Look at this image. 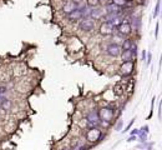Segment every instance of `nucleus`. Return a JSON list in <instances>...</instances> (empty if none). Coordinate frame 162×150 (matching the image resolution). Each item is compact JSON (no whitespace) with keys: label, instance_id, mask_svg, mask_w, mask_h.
Masks as SVG:
<instances>
[{"label":"nucleus","instance_id":"1","mask_svg":"<svg viewBox=\"0 0 162 150\" xmlns=\"http://www.w3.org/2000/svg\"><path fill=\"white\" fill-rule=\"evenodd\" d=\"M100 115V127H109L110 123L114 120L115 116V109L111 106H105L99 110Z\"/></svg>","mask_w":162,"mask_h":150},{"label":"nucleus","instance_id":"2","mask_svg":"<svg viewBox=\"0 0 162 150\" xmlns=\"http://www.w3.org/2000/svg\"><path fill=\"white\" fill-rule=\"evenodd\" d=\"M104 133L101 130V127L99 128H94V129H87L86 132V140L89 143H97L102 139Z\"/></svg>","mask_w":162,"mask_h":150},{"label":"nucleus","instance_id":"3","mask_svg":"<svg viewBox=\"0 0 162 150\" xmlns=\"http://www.w3.org/2000/svg\"><path fill=\"white\" fill-rule=\"evenodd\" d=\"M96 26V23H95V19H92L91 16H87V18H84L79 21V29L84 33H90L95 29Z\"/></svg>","mask_w":162,"mask_h":150},{"label":"nucleus","instance_id":"4","mask_svg":"<svg viewBox=\"0 0 162 150\" xmlns=\"http://www.w3.org/2000/svg\"><path fill=\"white\" fill-rule=\"evenodd\" d=\"M116 33H117L119 35H121L122 38H126V36L131 35V33H132V26H131L130 21H129L127 19H124L122 23L116 28Z\"/></svg>","mask_w":162,"mask_h":150},{"label":"nucleus","instance_id":"5","mask_svg":"<svg viewBox=\"0 0 162 150\" xmlns=\"http://www.w3.org/2000/svg\"><path fill=\"white\" fill-rule=\"evenodd\" d=\"M115 31H116V28H115L111 23L105 21V20H104V21L100 24V26H99V33H100L101 35H104V36L112 35Z\"/></svg>","mask_w":162,"mask_h":150},{"label":"nucleus","instance_id":"6","mask_svg":"<svg viewBox=\"0 0 162 150\" xmlns=\"http://www.w3.org/2000/svg\"><path fill=\"white\" fill-rule=\"evenodd\" d=\"M106 54L109 55V56H111V58H117V56H120L121 55V53H122V48L119 45V44H116V43H110V44H107V46H106Z\"/></svg>","mask_w":162,"mask_h":150},{"label":"nucleus","instance_id":"7","mask_svg":"<svg viewBox=\"0 0 162 150\" xmlns=\"http://www.w3.org/2000/svg\"><path fill=\"white\" fill-rule=\"evenodd\" d=\"M134 70H135V61H125L120 66V74L124 78L130 76L134 73Z\"/></svg>","mask_w":162,"mask_h":150},{"label":"nucleus","instance_id":"8","mask_svg":"<svg viewBox=\"0 0 162 150\" xmlns=\"http://www.w3.org/2000/svg\"><path fill=\"white\" fill-rule=\"evenodd\" d=\"M84 6H85V5H84ZM84 6L81 5L80 8H78L76 10L71 11L70 14H68V15H66V18H68L69 20H71V21H76V20H79V21H80L81 19H84V18H85V14H84Z\"/></svg>","mask_w":162,"mask_h":150},{"label":"nucleus","instance_id":"9","mask_svg":"<svg viewBox=\"0 0 162 150\" xmlns=\"http://www.w3.org/2000/svg\"><path fill=\"white\" fill-rule=\"evenodd\" d=\"M80 6H81L80 3H76L75 0H66L65 4H64V6H63V11H64V14L68 15V14H70L71 11L76 10Z\"/></svg>","mask_w":162,"mask_h":150},{"label":"nucleus","instance_id":"10","mask_svg":"<svg viewBox=\"0 0 162 150\" xmlns=\"http://www.w3.org/2000/svg\"><path fill=\"white\" fill-rule=\"evenodd\" d=\"M105 15H106V10H105V8H92L91 9V18L92 19H95V20H99V19H102V18H105Z\"/></svg>","mask_w":162,"mask_h":150},{"label":"nucleus","instance_id":"11","mask_svg":"<svg viewBox=\"0 0 162 150\" xmlns=\"http://www.w3.org/2000/svg\"><path fill=\"white\" fill-rule=\"evenodd\" d=\"M105 10H106V14H117V13L122 11V8L117 6L114 3H109V4L105 5Z\"/></svg>","mask_w":162,"mask_h":150},{"label":"nucleus","instance_id":"12","mask_svg":"<svg viewBox=\"0 0 162 150\" xmlns=\"http://www.w3.org/2000/svg\"><path fill=\"white\" fill-rule=\"evenodd\" d=\"M121 60H122V63H125V61H135L134 59H135V55H134V53H132V50H122V53H121Z\"/></svg>","mask_w":162,"mask_h":150},{"label":"nucleus","instance_id":"13","mask_svg":"<svg viewBox=\"0 0 162 150\" xmlns=\"http://www.w3.org/2000/svg\"><path fill=\"white\" fill-rule=\"evenodd\" d=\"M0 108L4 109V110H10L11 101L8 98H5V96H0Z\"/></svg>","mask_w":162,"mask_h":150},{"label":"nucleus","instance_id":"14","mask_svg":"<svg viewBox=\"0 0 162 150\" xmlns=\"http://www.w3.org/2000/svg\"><path fill=\"white\" fill-rule=\"evenodd\" d=\"M130 24H131V26H132V30H135V31H139L140 28H141V20H140V18H137V16L132 18L131 21H130Z\"/></svg>","mask_w":162,"mask_h":150},{"label":"nucleus","instance_id":"15","mask_svg":"<svg viewBox=\"0 0 162 150\" xmlns=\"http://www.w3.org/2000/svg\"><path fill=\"white\" fill-rule=\"evenodd\" d=\"M132 45H134V40L130 38H126V39H124L121 48H122V50H131Z\"/></svg>","mask_w":162,"mask_h":150},{"label":"nucleus","instance_id":"16","mask_svg":"<svg viewBox=\"0 0 162 150\" xmlns=\"http://www.w3.org/2000/svg\"><path fill=\"white\" fill-rule=\"evenodd\" d=\"M161 11V0H157L156 3V6H155V10H154V18H157L159 14Z\"/></svg>","mask_w":162,"mask_h":150},{"label":"nucleus","instance_id":"17","mask_svg":"<svg viewBox=\"0 0 162 150\" xmlns=\"http://www.w3.org/2000/svg\"><path fill=\"white\" fill-rule=\"evenodd\" d=\"M100 4H101L100 0H87V1H86V5H87L89 8H97Z\"/></svg>","mask_w":162,"mask_h":150},{"label":"nucleus","instance_id":"18","mask_svg":"<svg viewBox=\"0 0 162 150\" xmlns=\"http://www.w3.org/2000/svg\"><path fill=\"white\" fill-rule=\"evenodd\" d=\"M112 3H114V4H116V5H117V6H120V8H125V6L129 4L126 0H112Z\"/></svg>","mask_w":162,"mask_h":150},{"label":"nucleus","instance_id":"19","mask_svg":"<svg viewBox=\"0 0 162 150\" xmlns=\"http://www.w3.org/2000/svg\"><path fill=\"white\" fill-rule=\"evenodd\" d=\"M6 93H8V88L5 85H0V96H5Z\"/></svg>","mask_w":162,"mask_h":150},{"label":"nucleus","instance_id":"20","mask_svg":"<svg viewBox=\"0 0 162 150\" xmlns=\"http://www.w3.org/2000/svg\"><path fill=\"white\" fill-rule=\"evenodd\" d=\"M122 125H124V122H122V120H119V123H117V124H116V127H115V130L120 132V130L122 129Z\"/></svg>","mask_w":162,"mask_h":150},{"label":"nucleus","instance_id":"21","mask_svg":"<svg viewBox=\"0 0 162 150\" xmlns=\"http://www.w3.org/2000/svg\"><path fill=\"white\" fill-rule=\"evenodd\" d=\"M151 60H152V54L151 53H147V59H146V64L150 65L151 64Z\"/></svg>","mask_w":162,"mask_h":150},{"label":"nucleus","instance_id":"22","mask_svg":"<svg viewBox=\"0 0 162 150\" xmlns=\"http://www.w3.org/2000/svg\"><path fill=\"white\" fill-rule=\"evenodd\" d=\"M134 123H135V119H132V120H131V122H130V124H129V125H127V127H126V129H125V130H124V133H126V132H129V130H130V128H131V127H132V124H134Z\"/></svg>","mask_w":162,"mask_h":150},{"label":"nucleus","instance_id":"23","mask_svg":"<svg viewBox=\"0 0 162 150\" xmlns=\"http://www.w3.org/2000/svg\"><path fill=\"white\" fill-rule=\"evenodd\" d=\"M159 29H160V24L157 23V24H156V28H155V38L159 36Z\"/></svg>","mask_w":162,"mask_h":150},{"label":"nucleus","instance_id":"24","mask_svg":"<svg viewBox=\"0 0 162 150\" xmlns=\"http://www.w3.org/2000/svg\"><path fill=\"white\" fill-rule=\"evenodd\" d=\"M135 140H137V135H131V137L127 139V142H129V143H131V142H135Z\"/></svg>","mask_w":162,"mask_h":150},{"label":"nucleus","instance_id":"25","mask_svg":"<svg viewBox=\"0 0 162 150\" xmlns=\"http://www.w3.org/2000/svg\"><path fill=\"white\" fill-rule=\"evenodd\" d=\"M159 118H162V100L160 101V106H159Z\"/></svg>","mask_w":162,"mask_h":150},{"label":"nucleus","instance_id":"26","mask_svg":"<svg viewBox=\"0 0 162 150\" xmlns=\"http://www.w3.org/2000/svg\"><path fill=\"white\" fill-rule=\"evenodd\" d=\"M141 132H145V133L149 134V132H150V130H149V127H147V125H144V127L141 128Z\"/></svg>","mask_w":162,"mask_h":150},{"label":"nucleus","instance_id":"27","mask_svg":"<svg viewBox=\"0 0 162 150\" xmlns=\"http://www.w3.org/2000/svg\"><path fill=\"white\" fill-rule=\"evenodd\" d=\"M140 134V129H134L131 132V135H139Z\"/></svg>","mask_w":162,"mask_h":150},{"label":"nucleus","instance_id":"28","mask_svg":"<svg viewBox=\"0 0 162 150\" xmlns=\"http://www.w3.org/2000/svg\"><path fill=\"white\" fill-rule=\"evenodd\" d=\"M146 59H147V51H146V50H144V51H142V60L145 61Z\"/></svg>","mask_w":162,"mask_h":150},{"label":"nucleus","instance_id":"29","mask_svg":"<svg viewBox=\"0 0 162 150\" xmlns=\"http://www.w3.org/2000/svg\"><path fill=\"white\" fill-rule=\"evenodd\" d=\"M60 150H71V148H65V149H60Z\"/></svg>","mask_w":162,"mask_h":150},{"label":"nucleus","instance_id":"30","mask_svg":"<svg viewBox=\"0 0 162 150\" xmlns=\"http://www.w3.org/2000/svg\"><path fill=\"white\" fill-rule=\"evenodd\" d=\"M127 3H132V1H135V0H126Z\"/></svg>","mask_w":162,"mask_h":150},{"label":"nucleus","instance_id":"31","mask_svg":"<svg viewBox=\"0 0 162 150\" xmlns=\"http://www.w3.org/2000/svg\"><path fill=\"white\" fill-rule=\"evenodd\" d=\"M75 1H76V3H80L81 4V1H82V0H75Z\"/></svg>","mask_w":162,"mask_h":150},{"label":"nucleus","instance_id":"32","mask_svg":"<svg viewBox=\"0 0 162 150\" xmlns=\"http://www.w3.org/2000/svg\"><path fill=\"white\" fill-rule=\"evenodd\" d=\"M161 18H162V9H161Z\"/></svg>","mask_w":162,"mask_h":150}]
</instances>
